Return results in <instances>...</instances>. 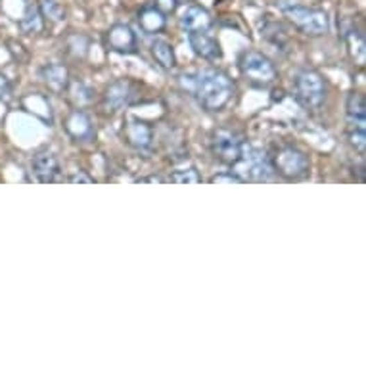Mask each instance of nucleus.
<instances>
[{"label":"nucleus","instance_id":"obj_1","mask_svg":"<svg viewBox=\"0 0 366 366\" xmlns=\"http://www.w3.org/2000/svg\"><path fill=\"white\" fill-rule=\"evenodd\" d=\"M184 90L192 92L201 110L211 113L223 112L236 94L234 81L221 69L206 67L196 73H184L178 77Z\"/></svg>","mask_w":366,"mask_h":366},{"label":"nucleus","instance_id":"obj_2","mask_svg":"<svg viewBox=\"0 0 366 366\" xmlns=\"http://www.w3.org/2000/svg\"><path fill=\"white\" fill-rule=\"evenodd\" d=\"M278 8L288 22L307 37H322L330 31V17L324 10L294 4L290 0H278Z\"/></svg>","mask_w":366,"mask_h":366},{"label":"nucleus","instance_id":"obj_3","mask_svg":"<svg viewBox=\"0 0 366 366\" xmlns=\"http://www.w3.org/2000/svg\"><path fill=\"white\" fill-rule=\"evenodd\" d=\"M294 96L307 110H317L326 102L328 85L322 73L310 67H301L294 75Z\"/></svg>","mask_w":366,"mask_h":366},{"label":"nucleus","instance_id":"obj_4","mask_svg":"<svg viewBox=\"0 0 366 366\" xmlns=\"http://www.w3.org/2000/svg\"><path fill=\"white\" fill-rule=\"evenodd\" d=\"M240 73L255 88H269L278 79L276 65L271 58L259 50H246L238 60Z\"/></svg>","mask_w":366,"mask_h":366},{"label":"nucleus","instance_id":"obj_5","mask_svg":"<svg viewBox=\"0 0 366 366\" xmlns=\"http://www.w3.org/2000/svg\"><path fill=\"white\" fill-rule=\"evenodd\" d=\"M271 161L274 173L284 176L286 181H301L310 171L309 156L297 146H282L271 156Z\"/></svg>","mask_w":366,"mask_h":366},{"label":"nucleus","instance_id":"obj_6","mask_svg":"<svg viewBox=\"0 0 366 366\" xmlns=\"http://www.w3.org/2000/svg\"><path fill=\"white\" fill-rule=\"evenodd\" d=\"M246 150V140L234 128H215L211 135V153L215 156L217 161H221L223 165L234 167Z\"/></svg>","mask_w":366,"mask_h":366},{"label":"nucleus","instance_id":"obj_7","mask_svg":"<svg viewBox=\"0 0 366 366\" xmlns=\"http://www.w3.org/2000/svg\"><path fill=\"white\" fill-rule=\"evenodd\" d=\"M236 165H242V167H244L242 171H236L244 181L267 183V181H271L272 175H274L271 156L265 150H261V148L244 150V156H242V160H240ZM236 165H234V167H236Z\"/></svg>","mask_w":366,"mask_h":366},{"label":"nucleus","instance_id":"obj_8","mask_svg":"<svg viewBox=\"0 0 366 366\" xmlns=\"http://www.w3.org/2000/svg\"><path fill=\"white\" fill-rule=\"evenodd\" d=\"M136 100V87L127 79L113 81L102 94V108L108 113H119Z\"/></svg>","mask_w":366,"mask_h":366},{"label":"nucleus","instance_id":"obj_9","mask_svg":"<svg viewBox=\"0 0 366 366\" xmlns=\"http://www.w3.org/2000/svg\"><path fill=\"white\" fill-rule=\"evenodd\" d=\"M106 47L117 54H138V37L131 25L115 24L106 33Z\"/></svg>","mask_w":366,"mask_h":366},{"label":"nucleus","instance_id":"obj_10","mask_svg":"<svg viewBox=\"0 0 366 366\" xmlns=\"http://www.w3.org/2000/svg\"><path fill=\"white\" fill-rule=\"evenodd\" d=\"M64 128L65 133L69 135V138H73L75 142L87 144L92 142L96 136L94 125H92V119L88 117V113L81 108H75L72 112L67 113V117L64 121Z\"/></svg>","mask_w":366,"mask_h":366},{"label":"nucleus","instance_id":"obj_11","mask_svg":"<svg viewBox=\"0 0 366 366\" xmlns=\"http://www.w3.org/2000/svg\"><path fill=\"white\" fill-rule=\"evenodd\" d=\"M188 44L192 52L206 62H217L223 58V48L213 35H209V31L188 33Z\"/></svg>","mask_w":366,"mask_h":366},{"label":"nucleus","instance_id":"obj_12","mask_svg":"<svg viewBox=\"0 0 366 366\" xmlns=\"http://www.w3.org/2000/svg\"><path fill=\"white\" fill-rule=\"evenodd\" d=\"M123 138L135 150H150L153 144V128L146 121L131 117L123 127Z\"/></svg>","mask_w":366,"mask_h":366},{"label":"nucleus","instance_id":"obj_13","mask_svg":"<svg viewBox=\"0 0 366 366\" xmlns=\"http://www.w3.org/2000/svg\"><path fill=\"white\" fill-rule=\"evenodd\" d=\"M31 171L39 183H54L58 176H60V163H58V158L52 151L48 150L37 151L31 160Z\"/></svg>","mask_w":366,"mask_h":366},{"label":"nucleus","instance_id":"obj_14","mask_svg":"<svg viewBox=\"0 0 366 366\" xmlns=\"http://www.w3.org/2000/svg\"><path fill=\"white\" fill-rule=\"evenodd\" d=\"M178 25L186 33L209 31L213 27V17L206 8L192 4L188 8H184V12L178 17Z\"/></svg>","mask_w":366,"mask_h":366},{"label":"nucleus","instance_id":"obj_15","mask_svg":"<svg viewBox=\"0 0 366 366\" xmlns=\"http://www.w3.org/2000/svg\"><path fill=\"white\" fill-rule=\"evenodd\" d=\"M40 79L44 81L47 87L52 92H56V94H64L67 87H69V83H72L69 69L64 64H60V62H52V64L40 67Z\"/></svg>","mask_w":366,"mask_h":366},{"label":"nucleus","instance_id":"obj_16","mask_svg":"<svg viewBox=\"0 0 366 366\" xmlns=\"http://www.w3.org/2000/svg\"><path fill=\"white\" fill-rule=\"evenodd\" d=\"M138 25L146 35H158L165 29L167 16L160 12L156 6H144L138 14Z\"/></svg>","mask_w":366,"mask_h":366},{"label":"nucleus","instance_id":"obj_17","mask_svg":"<svg viewBox=\"0 0 366 366\" xmlns=\"http://www.w3.org/2000/svg\"><path fill=\"white\" fill-rule=\"evenodd\" d=\"M343 39H345V44H347V50H349V56L353 58V62L360 67H365L366 62V44H365V35L351 27V29H345L343 31Z\"/></svg>","mask_w":366,"mask_h":366},{"label":"nucleus","instance_id":"obj_18","mask_svg":"<svg viewBox=\"0 0 366 366\" xmlns=\"http://www.w3.org/2000/svg\"><path fill=\"white\" fill-rule=\"evenodd\" d=\"M151 56L156 60V64L165 72H171L176 65L175 50L171 47V42H167L165 39H156L151 42Z\"/></svg>","mask_w":366,"mask_h":366},{"label":"nucleus","instance_id":"obj_19","mask_svg":"<svg viewBox=\"0 0 366 366\" xmlns=\"http://www.w3.org/2000/svg\"><path fill=\"white\" fill-rule=\"evenodd\" d=\"M345 110H347L349 125H366V102L360 92H349Z\"/></svg>","mask_w":366,"mask_h":366},{"label":"nucleus","instance_id":"obj_20","mask_svg":"<svg viewBox=\"0 0 366 366\" xmlns=\"http://www.w3.org/2000/svg\"><path fill=\"white\" fill-rule=\"evenodd\" d=\"M40 16L52 22V24H60L65 19V8L62 6L60 0H40L39 2Z\"/></svg>","mask_w":366,"mask_h":366},{"label":"nucleus","instance_id":"obj_21","mask_svg":"<svg viewBox=\"0 0 366 366\" xmlns=\"http://www.w3.org/2000/svg\"><path fill=\"white\" fill-rule=\"evenodd\" d=\"M19 27L25 35H35V33L42 31V16L37 6H27L25 8L24 17L19 19Z\"/></svg>","mask_w":366,"mask_h":366},{"label":"nucleus","instance_id":"obj_22","mask_svg":"<svg viewBox=\"0 0 366 366\" xmlns=\"http://www.w3.org/2000/svg\"><path fill=\"white\" fill-rule=\"evenodd\" d=\"M263 35L267 39L271 40L274 47L282 48L288 42V35L286 29L282 27V24H276V22H269V24L263 27Z\"/></svg>","mask_w":366,"mask_h":366},{"label":"nucleus","instance_id":"obj_23","mask_svg":"<svg viewBox=\"0 0 366 366\" xmlns=\"http://www.w3.org/2000/svg\"><path fill=\"white\" fill-rule=\"evenodd\" d=\"M169 181L175 184H199L201 183V176L194 167L188 169H176L169 175Z\"/></svg>","mask_w":366,"mask_h":366},{"label":"nucleus","instance_id":"obj_24","mask_svg":"<svg viewBox=\"0 0 366 366\" xmlns=\"http://www.w3.org/2000/svg\"><path fill=\"white\" fill-rule=\"evenodd\" d=\"M349 144L358 151L360 156H365L366 150V128L365 125H351L349 133H347Z\"/></svg>","mask_w":366,"mask_h":366},{"label":"nucleus","instance_id":"obj_25","mask_svg":"<svg viewBox=\"0 0 366 366\" xmlns=\"http://www.w3.org/2000/svg\"><path fill=\"white\" fill-rule=\"evenodd\" d=\"M67 50L75 58H85L88 52V39L85 35H72V37H67Z\"/></svg>","mask_w":366,"mask_h":366},{"label":"nucleus","instance_id":"obj_26","mask_svg":"<svg viewBox=\"0 0 366 366\" xmlns=\"http://www.w3.org/2000/svg\"><path fill=\"white\" fill-rule=\"evenodd\" d=\"M209 183L211 184H242L246 183L242 176L236 173V171H223V173H217L209 178Z\"/></svg>","mask_w":366,"mask_h":366},{"label":"nucleus","instance_id":"obj_27","mask_svg":"<svg viewBox=\"0 0 366 366\" xmlns=\"http://www.w3.org/2000/svg\"><path fill=\"white\" fill-rule=\"evenodd\" d=\"M67 88H73V92H77V94H73V98L79 100V103H88L92 100V90L85 83H69Z\"/></svg>","mask_w":366,"mask_h":366},{"label":"nucleus","instance_id":"obj_28","mask_svg":"<svg viewBox=\"0 0 366 366\" xmlns=\"http://www.w3.org/2000/svg\"><path fill=\"white\" fill-rule=\"evenodd\" d=\"M153 6L163 12L165 16L169 14H175L176 8H178V0H153Z\"/></svg>","mask_w":366,"mask_h":366},{"label":"nucleus","instance_id":"obj_29","mask_svg":"<svg viewBox=\"0 0 366 366\" xmlns=\"http://www.w3.org/2000/svg\"><path fill=\"white\" fill-rule=\"evenodd\" d=\"M0 100L2 102H10L12 100V85H10L8 77L4 73H0Z\"/></svg>","mask_w":366,"mask_h":366},{"label":"nucleus","instance_id":"obj_30","mask_svg":"<svg viewBox=\"0 0 366 366\" xmlns=\"http://www.w3.org/2000/svg\"><path fill=\"white\" fill-rule=\"evenodd\" d=\"M67 181H69L72 184H92L94 183V178H92V176H88L85 171H77V173H73Z\"/></svg>","mask_w":366,"mask_h":366},{"label":"nucleus","instance_id":"obj_31","mask_svg":"<svg viewBox=\"0 0 366 366\" xmlns=\"http://www.w3.org/2000/svg\"><path fill=\"white\" fill-rule=\"evenodd\" d=\"M138 183H163L160 176H150V178H138Z\"/></svg>","mask_w":366,"mask_h":366}]
</instances>
